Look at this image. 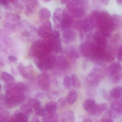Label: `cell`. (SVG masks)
<instances>
[{"instance_id": "1", "label": "cell", "mask_w": 122, "mask_h": 122, "mask_svg": "<svg viewBox=\"0 0 122 122\" xmlns=\"http://www.w3.org/2000/svg\"><path fill=\"white\" fill-rule=\"evenodd\" d=\"M96 27L99 32L107 38L111 37L114 30L112 25V18L109 13L106 11H98L96 19Z\"/></svg>"}, {"instance_id": "2", "label": "cell", "mask_w": 122, "mask_h": 122, "mask_svg": "<svg viewBox=\"0 0 122 122\" xmlns=\"http://www.w3.org/2000/svg\"><path fill=\"white\" fill-rule=\"evenodd\" d=\"M107 74L103 63H96L87 78V82L92 86L97 87Z\"/></svg>"}, {"instance_id": "3", "label": "cell", "mask_w": 122, "mask_h": 122, "mask_svg": "<svg viewBox=\"0 0 122 122\" xmlns=\"http://www.w3.org/2000/svg\"><path fill=\"white\" fill-rule=\"evenodd\" d=\"M110 81L114 84L122 82V66L118 62L112 63L107 70Z\"/></svg>"}, {"instance_id": "4", "label": "cell", "mask_w": 122, "mask_h": 122, "mask_svg": "<svg viewBox=\"0 0 122 122\" xmlns=\"http://www.w3.org/2000/svg\"><path fill=\"white\" fill-rule=\"evenodd\" d=\"M6 94L4 99L6 105L9 108H13L19 105L25 99L23 93L15 92L10 88L7 90Z\"/></svg>"}, {"instance_id": "5", "label": "cell", "mask_w": 122, "mask_h": 122, "mask_svg": "<svg viewBox=\"0 0 122 122\" xmlns=\"http://www.w3.org/2000/svg\"><path fill=\"white\" fill-rule=\"evenodd\" d=\"M51 51L43 41L38 40L33 43L31 48V54L35 58H40L49 55Z\"/></svg>"}, {"instance_id": "6", "label": "cell", "mask_w": 122, "mask_h": 122, "mask_svg": "<svg viewBox=\"0 0 122 122\" xmlns=\"http://www.w3.org/2000/svg\"><path fill=\"white\" fill-rule=\"evenodd\" d=\"M56 58L54 56L49 54L40 58H35L34 62L38 69L41 71H45L53 67Z\"/></svg>"}, {"instance_id": "7", "label": "cell", "mask_w": 122, "mask_h": 122, "mask_svg": "<svg viewBox=\"0 0 122 122\" xmlns=\"http://www.w3.org/2000/svg\"><path fill=\"white\" fill-rule=\"evenodd\" d=\"M95 46V44L90 42H84L80 46V52L83 57H87L91 59L94 55Z\"/></svg>"}, {"instance_id": "8", "label": "cell", "mask_w": 122, "mask_h": 122, "mask_svg": "<svg viewBox=\"0 0 122 122\" xmlns=\"http://www.w3.org/2000/svg\"><path fill=\"white\" fill-rule=\"evenodd\" d=\"M108 117L114 119L122 115V102H112L109 110L107 112Z\"/></svg>"}, {"instance_id": "9", "label": "cell", "mask_w": 122, "mask_h": 122, "mask_svg": "<svg viewBox=\"0 0 122 122\" xmlns=\"http://www.w3.org/2000/svg\"><path fill=\"white\" fill-rule=\"evenodd\" d=\"M52 30L51 22L46 20L39 27L38 29V34L41 37L44 38L51 34Z\"/></svg>"}, {"instance_id": "10", "label": "cell", "mask_w": 122, "mask_h": 122, "mask_svg": "<svg viewBox=\"0 0 122 122\" xmlns=\"http://www.w3.org/2000/svg\"><path fill=\"white\" fill-rule=\"evenodd\" d=\"M38 82L39 87L42 89L46 90L49 89L51 85V78L47 73H41L39 75Z\"/></svg>"}, {"instance_id": "11", "label": "cell", "mask_w": 122, "mask_h": 122, "mask_svg": "<svg viewBox=\"0 0 122 122\" xmlns=\"http://www.w3.org/2000/svg\"><path fill=\"white\" fill-rule=\"evenodd\" d=\"M108 105L107 103H102L96 104L94 108L87 113L91 116L98 117L102 112L106 111Z\"/></svg>"}, {"instance_id": "12", "label": "cell", "mask_w": 122, "mask_h": 122, "mask_svg": "<svg viewBox=\"0 0 122 122\" xmlns=\"http://www.w3.org/2000/svg\"><path fill=\"white\" fill-rule=\"evenodd\" d=\"M93 39L97 45L104 48L107 49V37L100 32L98 31L95 33L93 36Z\"/></svg>"}, {"instance_id": "13", "label": "cell", "mask_w": 122, "mask_h": 122, "mask_svg": "<svg viewBox=\"0 0 122 122\" xmlns=\"http://www.w3.org/2000/svg\"><path fill=\"white\" fill-rule=\"evenodd\" d=\"M72 19L70 14L67 11H63L62 20L61 27L62 30L69 29L72 23Z\"/></svg>"}, {"instance_id": "14", "label": "cell", "mask_w": 122, "mask_h": 122, "mask_svg": "<svg viewBox=\"0 0 122 122\" xmlns=\"http://www.w3.org/2000/svg\"><path fill=\"white\" fill-rule=\"evenodd\" d=\"M62 36L65 42L66 43H69L74 41L75 39L76 33L72 30L67 29L64 30Z\"/></svg>"}, {"instance_id": "15", "label": "cell", "mask_w": 122, "mask_h": 122, "mask_svg": "<svg viewBox=\"0 0 122 122\" xmlns=\"http://www.w3.org/2000/svg\"><path fill=\"white\" fill-rule=\"evenodd\" d=\"M63 13V11L60 8L56 9L54 11L52 19L56 26H58V27H61Z\"/></svg>"}, {"instance_id": "16", "label": "cell", "mask_w": 122, "mask_h": 122, "mask_svg": "<svg viewBox=\"0 0 122 122\" xmlns=\"http://www.w3.org/2000/svg\"><path fill=\"white\" fill-rule=\"evenodd\" d=\"M0 78L8 86H13L15 83V78L12 75L7 72H2L0 75Z\"/></svg>"}, {"instance_id": "17", "label": "cell", "mask_w": 122, "mask_h": 122, "mask_svg": "<svg viewBox=\"0 0 122 122\" xmlns=\"http://www.w3.org/2000/svg\"><path fill=\"white\" fill-rule=\"evenodd\" d=\"M75 118L74 113L71 111L65 112L61 117V121L63 122H74Z\"/></svg>"}, {"instance_id": "18", "label": "cell", "mask_w": 122, "mask_h": 122, "mask_svg": "<svg viewBox=\"0 0 122 122\" xmlns=\"http://www.w3.org/2000/svg\"><path fill=\"white\" fill-rule=\"evenodd\" d=\"M110 96L113 99H120L122 96V87L119 86L114 87L110 92Z\"/></svg>"}, {"instance_id": "19", "label": "cell", "mask_w": 122, "mask_h": 122, "mask_svg": "<svg viewBox=\"0 0 122 122\" xmlns=\"http://www.w3.org/2000/svg\"><path fill=\"white\" fill-rule=\"evenodd\" d=\"M59 117L56 112L47 114L43 117L42 121L45 122H58Z\"/></svg>"}, {"instance_id": "20", "label": "cell", "mask_w": 122, "mask_h": 122, "mask_svg": "<svg viewBox=\"0 0 122 122\" xmlns=\"http://www.w3.org/2000/svg\"><path fill=\"white\" fill-rule=\"evenodd\" d=\"M46 114L56 112L58 108L57 103L54 101H51L46 104L44 107Z\"/></svg>"}, {"instance_id": "21", "label": "cell", "mask_w": 122, "mask_h": 122, "mask_svg": "<svg viewBox=\"0 0 122 122\" xmlns=\"http://www.w3.org/2000/svg\"><path fill=\"white\" fill-rule=\"evenodd\" d=\"M39 18L41 21H46L50 18L51 16V12L48 9L43 8L39 11Z\"/></svg>"}, {"instance_id": "22", "label": "cell", "mask_w": 122, "mask_h": 122, "mask_svg": "<svg viewBox=\"0 0 122 122\" xmlns=\"http://www.w3.org/2000/svg\"><path fill=\"white\" fill-rule=\"evenodd\" d=\"M14 116L16 121L17 122H25L29 121V116L23 112L16 111L14 113Z\"/></svg>"}, {"instance_id": "23", "label": "cell", "mask_w": 122, "mask_h": 122, "mask_svg": "<svg viewBox=\"0 0 122 122\" xmlns=\"http://www.w3.org/2000/svg\"><path fill=\"white\" fill-rule=\"evenodd\" d=\"M112 18L114 30L122 26V19L120 16L117 14H114L112 16Z\"/></svg>"}, {"instance_id": "24", "label": "cell", "mask_w": 122, "mask_h": 122, "mask_svg": "<svg viewBox=\"0 0 122 122\" xmlns=\"http://www.w3.org/2000/svg\"><path fill=\"white\" fill-rule=\"evenodd\" d=\"M77 98V92L74 90L70 91L67 96V102L70 105L74 104L76 102Z\"/></svg>"}, {"instance_id": "25", "label": "cell", "mask_w": 122, "mask_h": 122, "mask_svg": "<svg viewBox=\"0 0 122 122\" xmlns=\"http://www.w3.org/2000/svg\"><path fill=\"white\" fill-rule=\"evenodd\" d=\"M96 104V101L94 99H88L84 102L83 107L87 112H88L94 108Z\"/></svg>"}, {"instance_id": "26", "label": "cell", "mask_w": 122, "mask_h": 122, "mask_svg": "<svg viewBox=\"0 0 122 122\" xmlns=\"http://www.w3.org/2000/svg\"><path fill=\"white\" fill-rule=\"evenodd\" d=\"M11 89L15 92L23 93L26 90V86L23 82H19L16 84Z\"/></svg>"}, {"instance_id": "27", "label": "cell", "mask_w": 122, "mask_h": 122, "mask_svg": "<svg viewBox=\"0 0 122 122\" xmlns=\"http://www.w3.org/2000/svg\"><path fill=\"white\" fill-rule=\"evenodd\" d=\"M67 55L71 59H76L79 57V54L75 48L73 47H70L66 51Z\"/></svg>"}, {"instance_id": "28", "label": "cell", "mask_w": 122, "mask_h": 122, "mask_svg": "<svg viewBox=\"0 0 122 122\" xmlns=\"http://www.w3.org/2000/svg\"><path fill=\"white\" fill-rule=\"evenodd\" d=\"M29 69L25 67L23 64H20L18 67V70L19 73L25 79H28L30 74L28 73Z\"/></svg>"}, {"instance_id": "29", "label": "cell", "mask_w": 122, "mask_h": 122, "mask_svg": "<svg viewBox=\"0 0 122 122\" xmlns=\"http://www.w3.org/2000/svg\"><path fill=\"white\" fill-rule=\"evenodd\" d=\"M58 68L61 69H64L67 67V62L66 59L63 57H59L58 59L56 58V63Z\"/></svg>"}, {"instance_id": "30", "label": "cell", "mask_w": 122, "mask_h": 122, "mask_svg": "<svg viewBox=\"0 0 122 122\" xmlns=\"http://www.w3.org/2000/svg\"><path fill=\"white\" fill-rule=\"evenodd\" d=\"M20 109L22 112L28 116L30 115L33 112L32 108L29 104H23L20 106Z\"/></svg>"}, {"instance_id": "31", "label": "cell", "mask_w": 122, "mask_h": 122, "mask_svg": "<svg viewBox=\"0 0 122 122\" xmlns=\"http://www.w3.org/2000/svg\"><path fill=\"white\" fill-rule=\"evenodd\" d=\"M72 85L75 88L79 89L81 87V83L77 76L75 74H73L71 76Z\"/></svg>"}, {"instance_id": "32", "label": "cell", "mask_w": 122, "mask_h": 122, "mask_svg": "<svg viewBox=\"0 0 122 122\" xmlns=\"http://www.w3.org/2000/svg\"><path fill=\"white\" fill-rule=\"evenodd\" d=\"M63 85L66 89L69 90L72 85L71 78L69 76H66L63 80Z\"/></svg>"}, {"instance_id": "33", "label": "cell", "mask_w": 122, "mask_h": 122, "mask_svg": "<svg viewBox=\"0 0 122 122\" xmlns=\"http://www.w3.org/2000/svg\"><path fill=\"white\" fill-rule=\"evenodd\" d=\"M28 104L34 109L40 106L41 105V102L36 99H30L28 101Z\"/></svg>"}, {"instance_id": "34", "label": "cell", "mask_w": 122, "mask_h": 122, "mask_svg": "<svg viewBox=\"0 0 122 122\" xmlns=\"http://www.w3.org/2000/svg\"><path fill=\"white\" fill-rule=\"evenodd\" d=\"M34 111L36 115L39 117H43L46 114L44 107L41 106L34 109Z\"/></svg>"}, {"instance_id": "35", "label": "cell", "mask_w": 122, "mask_h": 122, "mask_svg": "<svg viewBox=\"0 0 122 122\" xmlns=\"http://www.w3.org/2000/svg\"><path fill=\"white\" fill-rule=\"evenodd\" d=\"M67 102L66 99L63 97H61L58 100L57 103L58 107L60 108H64L66 105Z\"/></svg>"}, {"instance_id": "36", "label": "cell", "mask_w": 122, "mask_h": 122, "mask_svg": "<svg viewBox=\"0 0 122 122\" xmlns=\"http://www.w3.org/2000/svg\"><path fill=\"white\" fill-rule=\"evenodd\" d=\"M117 58L119 61H122V45L118 48L117 53Z\"/></svg>"}, {"instance_id": "37", "label": "cell", "mask_w": 122, "mask_h": 122, "mask_svg": "<svg viewBox=\"0 0 122 122\" xmlns=\"http://www.w3.org/2000/svg\"><path fill=\"white\" fill-rule=\"evenodd\" d=\"M51 35L56 38H60V32L57 30H54L51 32Z\"/></svg>"}, {"instance_id": "38", "label": "cell", "mask_w": 122, "mask_h": 122, "mask_svg": "<svg viewBox=\"0 0 122 122\" xmlns=\"http://www.w3.org/2000/svg\"><path fill=\"white\" fill-rule=\"evenodd\" d=\"M100 122H114L112 119L108 117H104L102 118Z\"/></svg>"}, {"instance_id": "39", "label": "cell", "mask_w": 122, "mask_h": 122, "mask_svg": "<svg viewBox=\"0 0 122 122\" xmlns=\"http://www.w3.org/2000/svg\"><path fill=\"white\" fill-rule=\"evenodd\" d=\"M8 59L10 61L13 62H15L17 61V60H18L16 57L13 56H9L8 58Z\"/></svg>"}, {"instance_id": "40", "label": "cell", "mask_w": 122, "mask_h": 122, "mask_svg": "<svg viewBox=\"0 0 122 122\" xmlns=\"http://www.w3.org/2000/svg\"><path fill=\"white\" fill-rule=\"evenodd\" d=\"M0 4L3 5L7 6L8 5L9 1L8 0H0Z\"/></svg>"}, {"instance_id": "41", "label": "cell", "mask_w": 122, "mask_h": 122, "mask_svg": "<svg viewBox=\"0 0 122 122\" xmlns=\"http://www.w3.org/2000/svg\"><path fill=\"white\" fill-rule=\"evenodd\" d=\"M44 95L42 93H38L36 95V96L37 98H41L44 97Z\"/></svg>"}, {"instance_id": "42", "label": "cell", "mask_w": 122, "mask_h": 122, "mask_svg": "<svg viewBox=\"0 0 122 122\" xmlns=\"http://www.w3.org/2000/svg\"><path fill=\"white\" fill-rule=\"evenodd\" d=\"M32 122H40L39 119L36 116H35L33 117L32 120Z\"/></svg>"}, {"instance_id": "43", "label": "cell", "mask_w": 122, "mask_h": 122, "mask_svg": "<svg viewBox=\"0 0 122 122\" xmlns=\"http://www.w3.org/2000/svg\"><path fill=\"white\" fill-rule=\"evenodd\" d=\"M82 122H93V121L91 119H89V118H84V119H83Z\"/></svg>"}, {"instance_id": "44", "label": "cell", "mask_w": 122, "mask_h": 122, "mask_svg": "<svg viewBox=\"0 0 122 122\" xmlns=\"http://www.w3.org/2000/svg\"><path fill=\"white\" fill-rule=\"evenodd\" d=\"M71 0H61V2L63 4L68 3Z\"/></svg>"}, {"instance_id": "45", "label": "cell", "mask_w": 122, "mask_h": 122, "mask_svg": "<svg viewBox=\"0 0 122 122\" xmlns=\"http://www.w3.org/2000/svg\"><path fill=\"white\" fill-rule=\"evenodd\" d=\"M117 1L118 4L122 5V0H117Z\"/></svg>"}, {"instance_id": "46", "label": "cell", "mask_w": 122, "mask_h": 122, "mask_svg": "<svg viewBox=\"0 0 122 122\" xmlns=\"http://www.w3.org/2000/svg\"><path fill=\"white\" fill-rule=\"evenodd\" d=\"M102 0L103 1V2L105 3H107L108 1V0Z\"/></svg>"}, {"instance_id": "47", "label": "cell", "mask_w": 122, "mask_h": 122, "mask_svg": "<svg viewBox=\"0 0 122 122\" xmlns=\"http://www.w3.org/2000/svg\"><path fill=\"white\" fill-rule=\"evenodd\" d=\"M44 1L46 2H49V1L51 0H43Z\"/></svg>"}, {"instance_id": "48", "label": "cell", "mask_w": 122, "mask_h": 122, "mask_svg": "<svg viewBox=\"0 0 122 122\" xmlns=\"http://www.w3.org/2000/svg\"><path fill=\"white\" fill-rule=\"evenodd\" d=\"M1 85L0 84V91L1 89Z\"/></svg>"}]
</instances>
